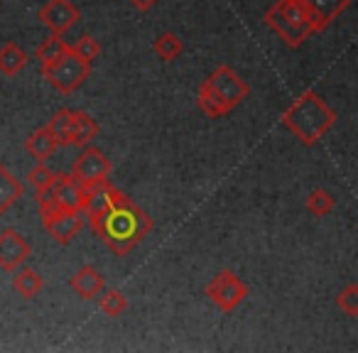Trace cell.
Here are the masks:
<instances>
[{
    "instance_id": "cell-25",
    "label": "cell",
    "mask_w": 358,
    "mask_h": 353,
    "mask_svg": "<svg viewBox=\"0 0 358 353\" xmlns=\"http://www.w3.org/2000/svg\"><path fill=\"white\" fill-rule=\"evenodd\" d=\"M336 307L341 309L346 317H358V284H346L341 292L336 294Z\"/></svg>"
},
{
    "instance_id": "cell-10",
    "label": "cell",
    "mask_w": 358,
    "mask_h": 353,
    "mask_svg": "<svg viewBox=\"0 0 358 353\" xmlns=\"http://www.w3.org/2000/svg\"><path fill=\"white\" fill-rule=\"evenodd\" d=\"M37 20L52 32V35H66L76 22L81 20V10L71 0H47L37 10Z\"/></svg>"
},
{
    "instance_id": "cell-2",
    "label": "cell",
    "mask_w": 358,
    "mask_h": 353,
    "mask_svg": "<svg viewBox=\"0 0 358 353\" xmlns=\"http://www.w3.org/2000/svg\"><path fill=\"white\" fill-rule=\"evenodd\" d=\"M280 123L304 145V147H312L317 145L329 130L336 123V113L329 108V103L317 94V91H304L302 96L292 101V103L285 108Z\"/></svg>"
},
{
    "instance_id": "cell-6",
    "label": "cell",
    "mask_w": 358,
    "mask_h": 353,
    "mask_svg": "<svg viewBox=\"0 0 358 353\" xmlns=\"http://www.w3.org/2000/svg\"><path fill=\"white\" fill-rule=\"evenodd\" d=\"M204 294L211 299L216 309L224 314H231L245 297H248V284L234 273V270H221L209 280Z\"/></svg>"
},
{
    "instance_id": "cell-3",
    "label": "cell",
    "mask_w": 358,
    "mask_h": 353,
    "mask_svg": "<svg viewBox=\"0 0 358 353\" xmlns=\"http://www.w3.org/2000/svg\"><path fill=\"white\" fill-rule=\"evenodd\" d=\"M250 96V86L234 66L221 64L201 81L196 91V106L209 118L229 115L236 106H241Z\"/></svg>"
},
{
    "instance_id": "cell-15",
    "label": "cell",
    "mask_w": 358,
    "mask_h": 353,
    "mask_svg": "<svg viewBox=\"0 0 358 353\" xmlns=\"http://www.w3.org/2000/svg\"><path fill=\"white\" fill-rule=\"evenodd\" d=\"M22 182L6 164H0V216H6L22 199Z\"/></svg>"
},
{
    "instance_id": "cell-16",
    "label": "cell",
    "mask_w": 358,
    "mask_h": 353,
    "mask_svg": "<svg viewBox=\"0 0 358 353\" xmlns=\"http://www.w3.org/2000/svg\"><path fill=\"white\" fill-rule=\"evenodd\" d=\"M57 147H59V145H57L55 135H52V130L47 128V125L32 130L30 138L25 140V150L37 159V162H47V159L55 154Z\"/></svg>"
},
{
    "instance_id": "cell-4",
    "label": "cell",
    "mask_w": 358,
    "mask_h": 353,
    "mask_svg": "<svg viewBox=\"0 0 358 353\" xmlns=\"http://www.w3.org/2000/svg\"><path fill=\"white\" fill-rule=\"evenodd\" d=\"M263 22L289 47L299 50L312 35H317L314 17L302 0H275L265 10Z\"/></svg>"
},
{
    "instance_id": "cell-24",
    "label": "cell",
    "mask_w": 358,
    "mask_h": 353,
    "mask_svg": "<svg viewBox=\"0 0 358 353\" xmlns=\"http://www.w3.org/2000/svg\"><path fill=\"white\" fill-rule=\"evenodd\" d=\"M69 50L74 52V55H79L81 59L91 62V64H94V59L101 55V45L96 42V37H94V35H81L76 42H71Z\"/></svg>"
},
{
    "instance_id": "cell-26",
    "label": "cell",
    "mask_w": 358,
    "mask_h": 353,
    "mask_svg": "<svg viewBox=\"0 0 358 353\" xmlns=\"http://www.w3.org/2000/svg\"><path fill=\"white\" fill-rule=\"evenodd\" d=\"M27 180H30L32 189H35V196H37L52 185V180H55V172H52L45 162H37L35 167L30 169V174H27Z\"/></svg>"
},
{
    "instance_id": "cell-17",
    "label": "cell",
    "mask_w": 358,
    "mask_h": 353,
    "mask_svg": "<svg viewBox=\"0 0 358 353\" xmlns=\"http://www.w3.org/2000/svg\"><path fill=\"white\" fill-rule=\"evenodd\" d=\"M45 287V280L37 273L35 268H27V265H20V268L13 273V289L20 294L22 299H35L37 294Z\"/></svg>"
},
{
    "instance_id": "cell-20",
    "label": "cell",
    "mask_w": 358,
    "mask_h": 353,
    "mask_svg": "<svg viewBox=\"0 0 358 353\" xmlns=\"http://www.w3.org/2000/svg\"><path fill=\"white\" fill-rule=\"evenodd\" d=\"M66 42H64V35H50L45 37V40L37 45L35 50V59L40 62V64H50V62L59 59L62 55L66 52Z\"/></svg>"
},
{
    "instance_id": "cell-8",
    "label": "cell",
    "mask_w": 358,
    "mask_h": 353,
    "mask_svg": "<svg viewBox=\"0 0 358 353\" xmlns=\"http://www.w3.org/2000/svg\"><path fill=\"white\" fill-rule=\"evenodd\" d=\"M42 219V229L52 236L59 245H69L71 240L79 236V231L84 229V211L81 209H42L40 211Z\"/></svg>"
},
{
    "instance_id": "cell-5",
    "label": "cell",
    "mask_w": 358,
    "mask_h": 353,
    "mask_svg": "<svg viewBox=\"0 0 358 353\" xmlns=\"http://www.w3.org/2000/svg\"><path fill=\"white\" fill-rule=\"evenodd\" d=\"M40 74L45 76V81H50L52 89L69 96V94H74L79 86H84V81H89L91 62L81 59L79 55H74V52L66 47V52L59 59L50 62V64H40Z\"/></svg>"
},
{
    "instance_id": "cell-22",
    "label": "cell",
    "mask_w": 358,
    "mask_h": 353,
    "mask_svg": "<svg viewBox=\"0 0 358 353\" xmlns=\"http://www.w3.org/2000/svg\"><path fill=\"white\" fill-rule=\"evenodd\" d=\"M307 211L312 216H327V214H331L334 211V196H331V192H327V189H314V192H309V196H307Z\"/></svg>"
},
{
    "instance_id": "cell-18",
    "label": "cell",
    "mask_w": 358,
    "mask_h": 353,
    "mask_svg": "<svg viewBox=\"0 0 358 353\" xmlns=\"http://www.w3.org/2000/svg\"><path fill=\"white\" fill-rule=\"evenodd\" d=\"M27 62H30V57L15 40L0 47V74L3 76H17L27 66Z\"/></svg>"
},
{
    "instance_id": "cell-1",
    "label": "cell",
    "mask_w": 358,
    "mask_h": 353,
    "mask_svg": "<svg viewBox=\"0 0 358 353\" xmlns=\"http://www.w3.org/2000/svg\"><path fill=\"white\" fill-rule=\"evenodd\" d=\"M89 226L96 233V238L101 243H106L110 248V253H115L118 258L128 255L140 240H145L152 231V219L150 214H145L128 194L115 187L113 196H110L108 206L101 214L89 216Z\"/></svg>"
},
{
    "instance_id": "cell-9",
    "label": "cell",
    "mask_w": 358,
    "mask_h": 353,
    "mask_svg": "<svg viewBox=\"0 0 358 353\" xmlns=\"http://www.w3.org/2000/svg\"><path fill=\"white\" fill-rule=\"evenodd\" d=\"M84 189L74 182L71 174H55L52 185L42 194H37V209H81Z\"/></svg>"
},
{
    "instance_id": "cell-13",
    "label": "cell",
    "mask_w": 358,
    "mask_h": 353,
    "mask_svg": "<svg viewBox=\"0 0 358 353\" xmlns=\"http://www.w3.org/2000/svg\"><path fill=\"white\" fill-rule=\"evenodd\" d=\"M69 287L79 294L81 299H96L106 289V278L94 268V265H84L69 278Z\"/></svg>"
},
{
    "instance_id": "cell-23",
    "label": "cell",
    "mask_w": 358,
    "mask_h": 353,
    "mask_svg": "<svg viewBox=\"0 0 358 353\" xmlns=\"http://www.w3.org/2000/svg\"><path fill=\"white\" fill-rule=\"evenodd\" d=\"M69 120H71V108H62V110H57V113L52 115L50 123H47V128L52 130V135H55V140H57V145H59V147H66Z\"/></svg>"
},
{
    "instance_id": "cell-27",
    "label": "cell",
    "mask_w": 358,
    "mask_h": 353,
    "mask_svg": "<svg viewBox=\"0 0 358 353\" xmlns=\"http://www.w3.org/2000/svg\"><path fill=\"white\" fill-rule=\"evenodd\" d=\"M128 3H130V6H133L138 13H148V10H152L157 0H128Z\"/></svg>"
},
{
    "instance_id": "cell-7",
    "label": "cell",
    "mask_w": 358,
    "mask_h": 353,
    "mask_svg": "<svg viewBox=\"0 0 358 353\" xmlns=\"http://www.w3.org/2000/svg\"><path fill=\"white\" fill-rule=\"evenodd\" d=\"M113 172V162L108 154H103L99 147H81V154L71 164V177L81 189H89L101 182H106Z\"/></svg>"
},
{
    "instance_id": "cell-21",
    "label": "cell",
    "mask_w": 358,
    "mask_h": 353,
    "mask_svg": "<svg viewBox=\"0 0 358 353\" xmlns=\"http://www.w3.org/2000/svg\"><path fill=\"white\" fill-rule=\"evenodd\" d=\"M96 299H99V309L110 319L120 317L128 309V297L120 289H103Z\"/></svg>"
},
{
    "instance_id": "cell-12",
    "label": "cell",
    "mask_w": 358,
    "mask_h": 353,
    "mask_svg": "<svg viewBox=\"0 0 358 353\" xmlns=\"http://www.w3.org/2000/svg\"><path fill=\"white\" fill-rule=\"evenodd\" d=\"M307 10L314 17V27H317V35L324 30H329L334 20H336L341 13H346L351 8V0H302Z\"/></svg>"
},
{
    "instance_id": "cell-14",
    "label": "cell",
    "mask_w": 358,
    "mask_h": 353,
    "mask_svg": "<svg viewBox=\"0 0 358 353\" xmlns=\"http://www.w3.org/2000/svg\"><path fill=\"white\" fill-rule=\"evenodd\" d=\"M99 135V123L91 118L86 110H71L69 120V133H66V145L74 147H86L91 145Z\"/></svg>"
},
{
    "instance_id": "cell-11",
    "label": "cell",
    "mask_w": 358,
    "mask_h": 353,
    "mask_svg": "<svg viewBox=\"0 0 358 353\" xmlns=\"http://www.w3.org/2000/svg\"><path fill=\"white\" fill-rule=\"evenodd\" d=\"M32 255V245L17 229L0 231V270L15 273Z\"/></svg>"
},
{
    "instance_id": "cell-19",
    "label": "cell",
    "mask_w": 358,
    "mask_h": 353,
    "mask_svg": "<svg viewBox=\"0 0 358 353\" xmlns=\"http://www.w3.org/2000/svg\"><path fill=\"white\" fill-rule=\"evenodd\" d=\"M152 52L157 55V59L174 62L182 52H185V45H182V40H179L174 32H162V35L152 42Z\"/></svg>"
}]
</instances>
